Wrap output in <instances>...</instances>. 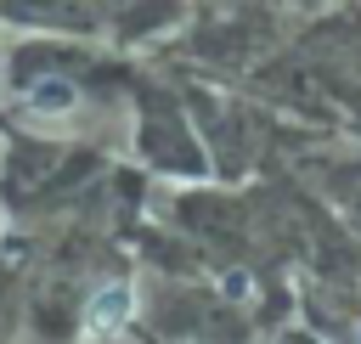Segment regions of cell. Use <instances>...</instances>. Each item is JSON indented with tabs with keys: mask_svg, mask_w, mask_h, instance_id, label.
Wrapping results in <instances>:
<instances>
[{
	"mask_svg": "<svg viewBox=\"0 0 361 344\" xmlns=\"http://www.w3.org/2000/svg\"><path fill=\"white\" fill-rule=\"evenodd\" d=\"M124 316H130V288H124V282H113V288H102V293L90 299L85 333H90V338H107L113 327H124Z\"/></svg>",
	"mask_w": 361,
	"mask_h": 344,
	"instance_id": "cell-1",
	"label": "cell"
},
{
	"mask_svg": "<svg viewBox=\"0 0 361 344\" xmlns=\"http://www.w3.org/2000/svg\"><path fill=\"white\" fill-rule=\"evenodd\" d=\"M28 102L45 107V113H56V107H73V90H68V85H45V90H34Z\"/></svg>",
	"mask_w": 361,
	"mask_h": 344,
	"instance_id": "cell-2",
	"label": "cell"
}]
</instances>
